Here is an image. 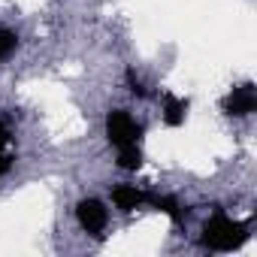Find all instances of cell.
<instances>
[{"instance_id": "obj_5", "label": "cell", "mask_w": 257, "mask_h": 257, "mask_svg": "<svg viewBox=\"0 0 257 257\" xmlns=\"http://www.w3.org/2000/svg\"><path fill=\"white\" fill-rule=\"evenodd\" d=\"M112 203H115L121 212H134L137 206L149 203V194L137 191L134 185H118V188H112Z\"/></svg>"}, {"instance_id": "obj_7", "label": "cell", "mask_w": 257, "mask_h": 257, "mask_svg": "<svg viewBox=\"0 0 257 257\" xmlns=\"http://www.w3.org/2000/svg\"><path fill=\"white\" fill-rule=\"evenodd\" d=\"M118 167H121V170H140V167H143V152L137 149V143L118 149Z\"/></svg>"}, {"instance_id": "obj_1", "label": "cell", "mask_w": 257, "mask_h": 257, "mask_svg": "<svg viewBox=\"0 0 257 257\" xmlns=\"http://www.w3.org/2000/svg\"><path fill=\"white\" fill-rule=\"evenodd\" d=\"M245 230H248V227H245L242 221H230L224 212H215V215L206 221L200 242H203L206 248H212V251H233V248H239V245L248 239Z\"/></svg>"}, {"instance_id": "obj_6", "label": "cell", "mask_w": 257, "mask_h": 257, "mask_svg": "<svg viewBox=\"0 0 257 257\" xmlns=\"http://www.w3.org/2000/svg\"><path fill=\"white\" fill-rule=\"evenodd\" d=\"M185 112H188V100H179L173 94H164V121L170 127H179L185 121Z\"/></svg>"}, {"instance_id": "obj_2", "label": "cell", "mask_w": 257, "mask_h": 257, "mask_svg": "<svg viewBox=\"0 0 257 257\" xmlns=\"http://www.w3.org/2000/svg\"><path fill=\"white\" fill-rule=\"evenodd\" d=\"M140 137H143V127L131 118V112L115 109V112H109V115H106V140H109L115 149L134 146Z\"/></svg>"}, {"instance_id": "obj_10", "label": "cell", "mask_w": 257, "mask_h": 257, "mask_svg": "<svg viewBox=\"0 0 257 257\" xmlns=\"http://www.w3.org/2000/svg\"><path fill=\"white\" fill-rule=\"evenodd\" d=\"M10 167H13V158L0 155V176H7V173H10Z\"/></svg>"}, {"instance_id": "obj_4", "label": "cell", "mask_w": 257, "mask_h": 257, "mask_svg": "<svg viewBox=\"0 0 257 257\" xmlns=\"http://www.w3.org/2000/svg\"><path fill=\"white\" fill-rule=\"evenodd\" d=\"M254 109H257V91H254V85H251V82H245V85L233 88V91H230V97L224 100V112H227V115H236V118L251 115Z\"/></svg>"}, {"instance_id": "obj_3", "label": "cell", "mask_w": 257, "mask_h": 257, "mask_svg": "<svg viewBox=\"0 0 257 257\" xmlns=\"http://www.w3.org/2000/svg\"><path fill=\"white\" fill-rule=\"evenodd\" d=\"M76 218H79V224H82L85 233L100 236L103 227H106V221H109V212H106V206H103L100 200L88 197V200H82V203L76 206Z\"/></svg>"}, {"instance_id": "obj_11", "label": "cell", "mask_w": 257, "mask_h": 257, "mask_svg": "<svg viewBox=\"0 0 257 257\" xmlns=\"http://www.w3.org/2000/svg\"><path fill=\"white\" fill-rule=\"evenodd\" d=\"M7 143H10V131H7V127H4V124H0V149H4Z\"/></svg>"}, {"instance_id": "obj_8", "label": "cell", "mask_w": 257, "mask_h": 257, "mask_svg": "<svg viewBox=\"0 0 257 257\" xmlns=\"http://www.w3.org/2000/svg\"><path fill=\"white\" fill-rule=\"evenodd\" d=\"M13 49H16V34L7 31V28H0V61H4Z\"/></svg>"}, {"instance_id": "obj_9", "label": "cell", "mask_w": 257, "mask_h": 257, "mask_svg": "<svg viewBox=\"0 0 257 257\" xmlns=\"http://www.w3.org/2000/svg\"><path fill=\"white\" fill-rule=\"evenodd\" d=\"M127 85H131V94H137V97H146V94H149V91L143 88V82L137 79V73H134V70H127Z\"/></svg>"}]
</instances>
